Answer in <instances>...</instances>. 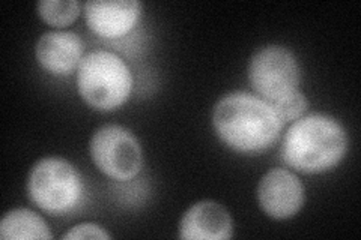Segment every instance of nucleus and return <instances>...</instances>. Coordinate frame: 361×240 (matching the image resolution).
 Masks as SVG:
<instances>
[{
  "label": "nucleus",
  "mask_w": 361,
  "mask_h": 240,
  "mask_svg": "<svg viewBox=\"0 0 361 240\" xmlns=\"http://www.w3.org/2000/svg\"><path fill=\"white\" fill-rule=\"evenodd\" d=\"M219 139L240 153L262 152L273 146L285 125L267 101L247 92L224 95L212 110Z\"/></svg>",
  "instance_id": "obj_1"
},
{
  "label": "nucleus",
  "mask_w": 361,
  "mask_h": 240,
  "mask_svg": "<svg viewBox=\"0 0 361 240\" xmlns=\"http://www.w3.org/2000/svg\"><path fill=\"white\" fill-rule=\"evenodd\" d=\"M348 152L342 123L324 113H312L292 122L281 143V159L304 175L325 173L341 164Z\"/></svg>",
  "instance_id": "obj_2"
},
{
  "label": "nucleus",
  "mask_w": 361,
  "mask_h": 240,
  "mask_svg": "<svg viewBox=\"0 0 361 240\" xmlns=\"http://www.w3.org/2000/svg\"><path fill=\"white\" fill-rule=\"evenodd\" d=\"M77 89L87 106L98 111H113L130 98L133 75L118 54L90 51L77 68Z\"/></svg>",
  "instance_id": "obj_3"
},
{
  "label": "nucleus",
  "mask_w": 361,
  "mask_h": 240,
  "mask_svg": "<svg viewBox=\"0 0 361 240\" xmlns=\"http://www.w3.org/2000/svg\"><path fill=\"white\" fill-rule=\"evenodd\" d=\"M27 194L30 201L44 212L63 213L82 198V176L63 158H42L30 170Z\"/></svg>",
  "instance_id": "obj_4"
},
{
  "label": "nucleus",
  "mask_w": 361,
  "mask_h": 240,
  "mask_svg": "<svg viewBox=\"0 0 361 240\" xmlns=\"http://www.w3.org/2000/svg\"><path fill=\"white\" fill-rule=\"evenodd\" d=\"M248 82L268 104L300 90L301 68L295 54L283 45L271 44L259 49L247 68Z\"/></svg>",
  "instance_id": "obj_5"
},
{
  "label": "nucleus",
  "mask_w": 361,
  "mask_h": 240,
  "mask_svg": "<svg viewBox=\"0 0 361 240\" xmlns=\"http://www.w3.org/2000/svg\"><path fill=\"white\" fill-rule=\"evenodd\" d=\"M90 158L97 168L115 180H130L143 165L142 147L133 131L122 125L98 128L89 144Z\"/></svg>",
  "instance_id": "obj_6"
},
{
  "label": "nucleus",
  "mask_w": 361,
  "mask_h": 240,
  "mask_svg": "<svg viewBox=\"0 0 361 240\" xmlns=\"http://www.w3.org/2000/svg\"><path fill=\"white\" fill-rule=\"evenodd\" d=\"M306 200V189L297 175L285 168L267 171L259 180L257 201L269 218L283 221L295 216Z\"/></svg>",
  "instance_id": "obj_7"
},
{
  "label": "nucleus",
  "mask_w": 361,
  "mask_h": 240,
  "mask_svg": "<svg viewBox=\"0 0 361 240\" xmlns=\"http://www.w3.org/2000/svg\"><path fill=\"white\" fill-rule=\"evenodd\" d=\"M142 4L137 0H90L85 4L89 29L101 38H119L137 25Z\"/></svg>",
  "instance_id": "obj_8"
},
{
  "label": "nucleus",
  "mask_w": 361,
  "mask_h": 240,
  "mask_svg": "<svg viewBox=\"0 0 361 240\" xmlns=\"http://www.w3.org/2000/svg\"><path fill=\"white\" fill-rule=\"evenodd\" d=\"M233 236V221L223 204L212 200L195 203L179 222V237L185 240H228Z\"/></svg>",
  "instance_id": "obj_9"
},
{
  "label": "nucleus",
  "mask_w": 361,
  "mask_h": 240,
  "mask_svg": "<svg viewBox=\"0 0 361 240\" xmlns=\"http://www.w3.org/2000/svg\"><path fill=\"white\" fill-rule=\"evenodd\" d=\"M35 54L47 72L68 75L83 59V41L74 32H47L39 38Z\"/></svg>",
  "instance_id": "obj_10"
},
{
  "label": "nucleus",
  "mask_w": 361,
  "mask_h": 240,
  "mask_svg": "<svg viewBox=\"0 0 361 240\" xmlns=\"http://www.w3.org/2000/svg\"><path fill=\"white\" fill-rule=\"evenodd\" d=\"M0 239L4 240H29L53 239V233L38 213L30 209H13L5 213L0 221Z\"/></svg>",
  "instance_id": "obj_11"
},
{
  "label": "nucleus",
  "mask_w": 361,
  "mask_h": 240,
  "mask_svg": "<svg viewBox=\"0 0 361 240\" xmlns=\"http://www.w3.org/2000/svg\"><path fill=\"white\" fill-rule=\"evenodd\" d=\"M37 8L39 17L50 26L65 27L77 20L82 4L77 0H42Z\"/></svg>",
  "instance_id": "obj_12"
},
{
  "label": "nucleus",
  "mask_w": 361,
  "mask_h": 240,
  "mask_svg": "<svg viewBox=\"0 0 361 240\" xmlns=\"http://www.w3.org/2000/svg\"><path fill=\"white\" fill-rule=\"evenodd\" d=\"M269 106L273 107L281 123L286 125L288 122L292 123L304 116V113H306L309 108V99L301 92V90H298V92L292 94L277 102H273V104Z\"/></svg>",
  "instance_id": "obj_13"
},
{
  "label": "nucleus",
  "mask_w": 361,
  "mask_h": 240,
  "mask_svg": "<svg viewBox=\"0 0 361 240\" xmlns=\"http://www.w3.org/2000/svg\"><path fill=\"white\" fill-rule=\"evenodd\" d=\"M62 239L65 240H71V239H111V234L109 232H106L103 227L98 224H92V222H83L74 225L73 228L68 230Z\"/></svg>",
  "instance_id": "obj_14"
}]
</instances>
